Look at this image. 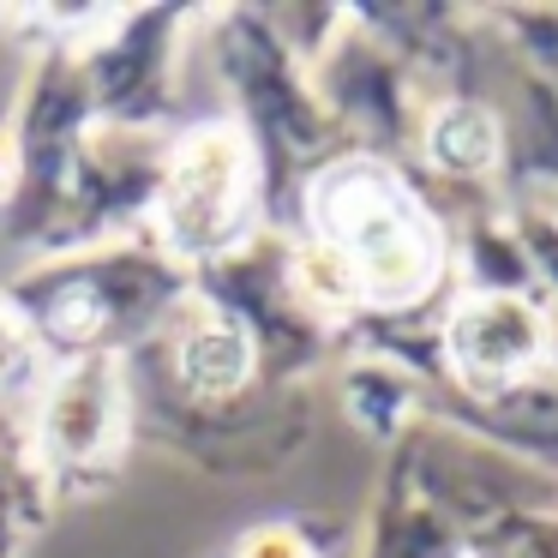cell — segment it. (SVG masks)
Returning a JSON list of instances; mask_svg holds the SVG:
<instances>
[{
	"mask_svg": "<svg viewBox=\"0 0 558 558\" xmlns=\"http://www.w3.org/2000/svg\"><path fill=\"white\" fill-rule=\"evenodd\" d=\"M318 241L354 301H414L438 270V229L397 174L373 162L330 169L313 193Z\"/></svg>",
	"mask_w": 558,
	"mask_h": 558,
	"instance_id": "cell-1",
	"label": "cell"
},
{
	"mask_svg": "<svg viewBox=\"0 0 558 558\" xmlns=\"http://www.w3.org/2000/svg\"><path fill=\"white\" fill-rule=\"evenodd\" d=\"M246 205H253V169H246V145L222 126L193 133L174 150L169 186H162V222H169L174 246L186 253H217L246 229Z\"/></svg>",
	"mask_w": 558,
	"mask_h": 558,
	"instance_id": "cell-2",
	"label": "cell"
},
{
	"mask_svg": "<svg viewBox=\"0 0 558 558\" xmlns=\"http://www.w3.org/2000/svg\"><path fill=\"white\" fill-rule=\"evenodd\" d=\"M121 438V385H114L109 361H78L54 378L49 402H43V445L66 469H90L97 457H109V445Z\"/></svg>",
	"mask_w": 558,
	"mask_h": 558,
	"instance_id": "cell-3",
	"label": "cell"
},
{
	"mask_svg": "<svg viewBox=\"0 0 558 558\" xmlns=\"http://www.w3.org/2000/svg\"><path fill=\"white\" fill-rule=\"evenodd\" d=\"M450 349H457L462 373L486 378V385H505L510 373H522L541 354V318L522 301L486 294V301H469L450 318Z\"/></svg>",
	"mask_w": 558,
	"mask_h": 558,
	"instance_id": "cell-4",
	"label": "cell"
},
{
	"mask_svg": "<svg viewBox=\"0 0 558 558\" xmlns=\"http://www.w3.org/2000/svg\"><path fill=\"white\" fill-rule=\"evenodd\" d=\"M253 349H246V330L234 318H205V325H186L181 337V373L198 390H229L246 373Z\"/></svg>",
	"mask_w": 558,
	"mask_h": 558,
	"instance_id": "cell-5",
	"label": "cell"
},
{
	"mask_svg": "<svg viewBox=\"0 0 558 558\" xmlns=\"http://www.w3.org/2000/svg\"><path fill=\"white\" fill-rule=\"evenodd\" d=\"M426 150H433V162H438V169H450V174H481V169H493V157H498V126H493V114H486V109L457 102V109L438 114Z\"/></svg>",
	"mask_w": 558,
	"mask_h": 558,
	"instance_id": "cell-6",
	"label": "cell"
},
{
	"mask_svg": "<svg viewBox=\"0 0 558 558\" xmlns=\"http://www.w3.org/2000/svg\"><path fill=\"white\" fill-rule=\"evenodd\" d=\"M19 354H25V337H19V330L7 325V313H0V385H7V373L19 366Z\"/></svg>",
	"mask_w": 558,
	"mask_h": 558,
	"instance_id": "cell-7",
	"label": "cell"
},
{
	"mask_svg": "<svg viewBox=\"0 0 558 558\" xmlns=\"http://www.w3.org/2000/svg\"><path fill=\"white\" fill-rule=\"evenodd\" d=\"M7 186H13V150H7V138H0V198H7Z\"/></svg>",
	"mask_w": 558,
	"mask_h": 558,
	"instance_id": "cell-8",
	"label": "cell"
}]
</instances>
